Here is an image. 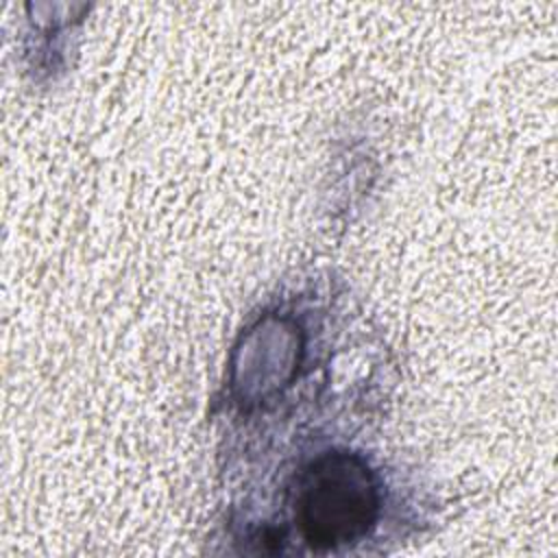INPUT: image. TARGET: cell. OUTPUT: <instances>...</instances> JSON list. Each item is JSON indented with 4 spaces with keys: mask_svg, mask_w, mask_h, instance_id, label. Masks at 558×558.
<instances>
[{
    "mask_svg": "<svg viewBox=\"0 0 558 558\" xmlns=\"http://www.w3.org/2000/svg\"><path fill=\"white\" fill-rule=\"evenodd\" d=\"M296 519L312 549H338L368 534L379 514V486L353 453H325L296 484Z\"/></svg>",
    "mask_w": 558,
    "mask_h": 558,
    "instance_id": "1",
    "label": "cell"
}]
</instances>
